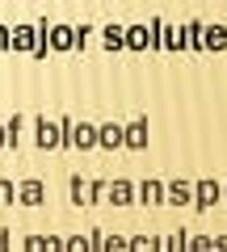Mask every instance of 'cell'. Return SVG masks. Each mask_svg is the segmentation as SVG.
I'll list each match as a JSON object with an SVG mask.
<instances>
[{"mask_svg":"<svg viewBox=\"0 0 227 252\" xmlns=\"http://www.w3.org/2000/svg\"><path fill=\"white\" fill-rule=\"evenodd\" d=\"M202 46H206V51H223L227 46V30L223 26H202Z\"/></svg>","mask_w":227,"mask_h":252,"instance_id":"cell-7","label":"cell"},{"mask_svg":"<svg viewBox=\"0 0 227 252\" xmlns=\"http://www.w3.org/2000/svg\"><path fill=\"white\" fill-rule=\"evenodd\" d=\"M185 252H210V235H190L185 240Z\"/></svg>","mask_w":227,"mask_h":252,"instance_id":"cell-16","label":"cell"},{"mask_svg":"<svg viewBox=\"0 0 227 252\" xmlns=\"http://www.w3.org/2000/svg\"><path fill=\"white\" fill-rule=\"evenodd\" d=\"M101 235V231H97ZM97 235H72L64 252H97Z\"/></svg>","mask_w":227,"mask_h":252,"instance_id":"cell-10","label":"cell"},{"mask_svg":"<svg viewBox=\"0 0 227 252\" xmlns=\"http://www.w3.org/2000/svg\"><path fill=\"white\" fill-rule=\"evenodd\" d=\"M0 252H4V235H0Z\"/></svg>","mask_w":227,"mask_h":252,"instance_id":"cell-18","label":"cell"},{"mask_svg":"<svg viewBox=\"0 0 227 252\" xmlns=\"http://www.w3.org/2000/svg\"><path fill=\"white\" fill-rule=\"evenodd\" d=\"M38 143H42V147H55V143H59V130H55L51 122H42V126H38Z\"/></svg>","mask_w":227,"mask_h":252,"instance_id":"cell-12","label":"cell"},{"mask_svg":"<svg viewBox=\"0 0 227 252\" xmlns=\"http://www.w3.org/2000/svg\"><path fill=\"white\" fill-rule=\"evenodd\" d=\"M97 252H127V235H97Z\"/></svg>","mask_w":227,"mask_h":252,"instance_id":"cell-11","label":"cell"},{"mask_svg":"<svg viewBox=\"0 0 227 252\" xmlns=\"http://www.w3.org/2000/svg\"><path fill=\"white\" fill-rule=\"evenodd\" d=\"M105 193H109V202H114V206H130V202H135V185H130V181H114Z\"/></svg>","mask_w":227,"mask_h":252,"instance_id":"cell-6","label":"cell"},{"mask_svg":"<svg viewBox=\"0 0 227 252\" xmlns=\"http://www.w3.org/2000/svg\"><path fill=\"white\" fill-rule=\"evenodd\" d=\"M215 202H223V185H219L215 177L194 181V206H198V210H210Z\"/></svg>","mask_w":227,"mask_h":252,"instance_id":"cell-1","label":"cell"},{"mask_svg":"<svg viewBox=\"0 0 227 252\" xmlns=\"http://www.w3.org/2000/svg\"><path fill=\"white\" fill-rule=\"evenodd\" d=\"M67 143L72 147H97V126H89V122L67 126Z\"/></svg>","mask_w":227,"mask_h":252,"instance_id":"cell-5","label":"cell"},{"mask_svg":"<svg viewBox=\"0 0 227 252\" xmlns=\"http://www.w3.org/2000/svg\"><path fill=\"white\" fill-rule=\"evenodd\" d=\"M21 198H26L30 206H34V202H42V185H38V181H26V185H21Z\"/></svg>","mask_w":227,"mask_h":252,"instance_id":"cell-14","label":"cell"},{"mask_svg":"<svg viewBox=\"0 0 227 252\" xmlns=\"http://www.w3.org/2000/svg\"><path fill=\"white\" fill-rule=\"evenodd\" d=\"M223 202H227V185H223Z\"/></svg>","mask_w":227,"mask_h":252,"instance_id":"cell-19","label":"cell"},{"mask_svg":"<svg viewBox=\"0 0 227 252\" xmlns=\"http://www.w3.org/2000/svg\"><path fill=\"white\" fill-rule=\"evenodd\" d=\"M0 143H4V130H0Z\"/></svg>","mask_w":227,"mask_h":252,"instance_id":"cell-20","label":"cell"},{"mask_svg":"<svg viewBox=\"0 0 227 252\" xmlns=\"http://www.w3.org/2000/svg\"><path fill=\"white\" fill-rule=\"evenodd\" d=\"M210 252H227V235H210Z\"/></svg>","mask_w":227,"mask_h":252,"instance_id":"cell-17","label":"cell"},{"mask_svg":"<svg viewBox=\"0 0 227 252\" xmlns=\"http://www.w3.org/2000/svg\"><path fill=\"white\" fill-rule=\"evenodd\" d=\"M127 252H152V235H130V240H127Z\"/></svg>","mask_w":227,"mask_h":252,"instance_id":"cell-15","label":"cell"},{"mask_svg":"<svg viewBox=\"0 0 227 252\" xmlns=\"http://www.w3.org/2000/svg\"><path fill=\"white\" fill-rule=\"evenodd\" d=\"M164 202H168V206H185V202H194V185H190V181H164Z\"/></svg>","mask_w":227,"mask_h":252,"instance_id":"cell-2","label":"cell"},{"mask_svg":"<svg viewBox=\"0 0 227 252\" xmlns=\"http://www.w3.org/2000/svg\"><path fill=\"white\" fill-rule=\"evenodd\" d=\"M122 147H147V118H135L130 126H122Z\"/></svg>","mask_w":227,"mask_h":252,"instance_id":"cell-3","label":"cell"},{"mask_svg":"<svg viewBox=\"0 0 227 252\" xmlns=\"http://www.w3.org/2000/svg\"><path fill=\"white\" fill-rule=\"evenodd\" d=\"M127 46H130V51H143V46H152L147 26H130V30H127Z\"/></svg>","mask_w":227,"mask_h":252,"instance_id":"cell-8","label":"cell"},{"mask_svg":"<svg viewBox=\"0 0 227 252\" xmlns=\"http://www.w3.org/2000/svg\"><path fill=\"white\" fill-rule=\"evenodd\" d=\"M122 34H127V30H114V26L105 30V46H109V51H122V46H127V38H122Z\"/></svg>","mask_w":227,"mask_h":252,"instance_id":"cell-13","label":"cell"},{"mask_svg":"<svg viewBox=\"0 0 227 252\" xmlns=\"http://www.w3.org/2000/svg\"><path fill=\"white\" fill-rule=\"evenodd\" d=\"M135 198L143 202V206H160V202H164V181L147 177L143 185H135Z\"/></svg>","mask_w":227,"mask_h":252,"instance_id":"cell-4","label":"cell"},{"mask_svg":"<svg viewBox=\"0 0 227 252\" xmlns=\"http://www.w3.org/2000/svg\"><path fill=\"white\" fill-rule=\"evenodd\" d=\"M97 143L101 147H122V126H114V122L101 126V130H97Z\"/></svg>","mask_w":227,"mask_h":252,"instance_id":"cell-9","label":"cell"}]
</instances>
